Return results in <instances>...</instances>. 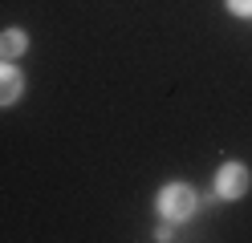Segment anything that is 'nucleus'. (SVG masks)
I'll return each instance as SVG.
<instances>
[{"instance_id": "1", "label": "nucleus", "mask_w": 252, "mask_h": 243, "mask_svg": "<svg viewBox=\"0 0 252 243\" xmlns=\"http://www.w3.org/2000/svg\"><path fill=\"white\" fill-rule=\"evenodd\" d=\"M159 215L163 219H171V223H183V219H191L195 215V190L187 187V183H167L163 190H159Z\"/></svg>"}, {"instance_id": "5", "label": "nucleus", "mask_w": 252, "mask_h": 243, "mask_svg": "<svg viewBox=\"0 0 252 243\" xmlns=\"http://www.w3.org/2000/svg\"><path fill=\"white\" fill-rule=\"evenodd\" d=\"M224 8L232 16H252V0H224Z\"/></svg>"}, {"instance_id": "6", "label": "nucleus", "mask_w": 252, "mask_h": 243, "mask_svg": "<svg viewBox=\"0 0 252 243\" xmlns=\"http://www.w3.org/2000/svg\"><path fill=\"white\" fill-rule=\"evenodd\" d=\"M155 239H159V243H167V239H175V231H171V227H159V231H155Z\"/></svg>"}, {"instance_id": "4", "label": "nucleus", "mask_w": 252, "mask_h": 243, "mask_svg": "<svg viewBox=\"0 0 252 243\" xmlns=\"http://www.w3.org/2000/svg\"><path fill=\"white\" fill-rule=\"evenodd\" d=\"M25 49H29V37L21 28H4L0 32V57H21Z\"/></svg>"}, {"instance_id": "2", "label": "nucleus", "mask_w": 252, "mask_h": 243, "mask_svg": "<svg viewBox=\"0 0 252 243\" xmlns=\"http://www.w3.org/2000/svg\"><path fill=\"white\" fill-rule=\"evenodd\" d=\"M216 194L220 199H240V194H248V170L240 166V162H224V166H220Z\"/></svg>"}, {"instance_id": "3", "label": "nucleus", "mask_w": 252, "mask_h": 243, "mask_svg": "<svg viewBox=\"0 0 252 243\" xmlns=\"http://www.w3.org/2000/svg\"><path fill=\"white\" fill-rule=\"evenodd\" d=\"M21 93H25V77H21V69H17V65H0V109L12 106Z\"/></svg>"}]
</instances>
